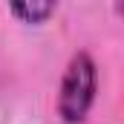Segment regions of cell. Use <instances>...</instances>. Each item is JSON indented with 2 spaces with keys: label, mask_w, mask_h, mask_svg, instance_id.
<instances>
[{
  "label": "cell",
  "mask_w": 124,
  "mask_h": 124,
  "mask_svg": "<svg viewBox=\"0 0 124 124\" xmlns=\"http://www.w3.org/2000/svg\"><path fill=\"white\" fill-rule=\"evenodd\" d=\"M95 87H98V72L90 52H75L66 72L61 78V93H58V116L66 124H81L87 118L90 107L95 101Z\"/></svg>",
  "instance_id": "1"
},
{
  "label": "cell",
  "mask_w": 124,
  "mask_h": 124,
  "mask_svg": "<svg viewBox=\"0 0 124 124\" xmlns=\"http://www.w3.org/2000/svg\"><path fill=\"white\" fill-rule=\"evenodd\" d=\"M9 12L15 17H20L23 23H43L46 17L55 15V3H46V0H23V3H12Z\"/></svg>",
  "instance_id": "2"
}]
</instances>
